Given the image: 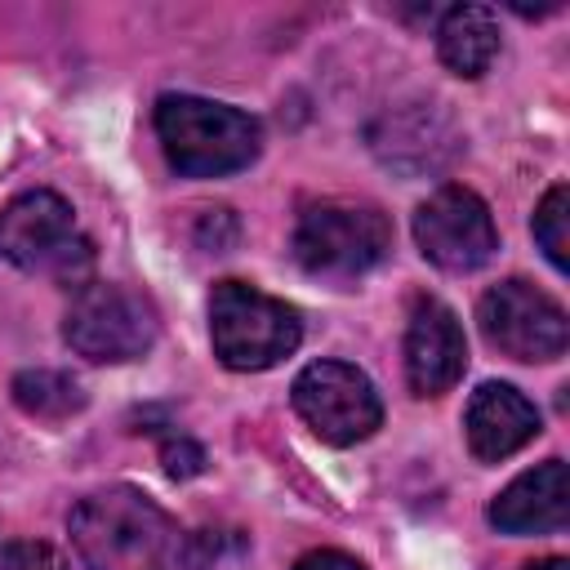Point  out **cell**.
Masks as SVG:
<instances>
[{
  "instance_id": "6da1fadb",
  "label": "cell",
  "mask_w": 570,
  "mask_h": 570,
  "mask_svg": "<svg viewBox=\"0 0 570 570\" xmlns=\"http://www.w3.org/2000/svg\"><path fill=\"white\" fill-rule=\"evenodd\" d=\"M67 525L89 570H205L191 534L160 503L129 485L80 499Z\"/></svg>"
},
{
  "instance_id": "7a4b0ae2",
  "label": "cell",
  "mask_w": 570,
  "mask_h": 570,
  "mask_svg": "<svg viewBox=\"0 0 570 570\" xmlns=\"http://www.w3.org/2000/svg\"><path fill=\"white\" fill-rule=\"evenodd\" d=\"M156 134H160L165 160L187 178L236 174L263 147V129L249 111L191 98V94H165L156 102Z\"/></svg>"
},
{
  "instance_id": "3957f363",
  "label": "cell",
  "mask_w": 570,
  "mask_h": 570,
  "mask_svg": "<svg viewBox=\"0 0 570 570\" xmlns=\"http://www.w3.org/2000/svg\"><path fill=\"white\" fill-rule=\"evenodd\" d=\"M209 338L227 370L249 374L285 361L303 338V321L285 298H272L245 281H218L209 294Z\"/></svg>"
},
{
  "instance_id": "277c9868",
  "label": "cell",
  "mask_w": 570,
  "mask_h": 570,
  "mask_svg": "<svg viewBox=\"0 0 570 570\" xmlns=\"http://www.w3.org/2000/svg\"><path fill=\"white\" fill-rule=\"evenodd\" d=\"M0 258L22 272H49L62 285H89L94 245L76 236V214L58 191H22L0 209Z\"/></svg>"
},
{
  "instance_id": "5b68a950",
  "label": "cell",
  "mask_w": 570,
  "mask_h": 570,
  "mask_svg": "<svg viewBox=\"0 0 570 570\" xmlns=\"http://www.w3.org/2000/svg\"><path fill=\"white\" fill-rule=\"evenodd\" d=\"M392 249V223L374 205L356 200H316L303 205L294 223V258L303 272L325 281H356L379 267Z\"/></svg>"
},
{
  "instance_id": "8992f818",
  "label": "cell",
  "mask_w": 570,
  "mask_h": 570,
  "mask_svg": "<svg viewBox=\"0 0 570 570\" xmlns=\"http://www.w3.org/2000/svg\"><path fill=\"white\" fill-rule=\"evenodd\" d=\"M160 334L156 303L142 289L116 285V281H89L76 289L67 316H62V338L76 356L94 365H120L138 361L151 352Z\"/></svg>"
},
{
  "instance_id": "52a82bcc",
  "label": "cell",
  "mask_w": 570,
  "mask_h": 570,
  "mask_svg": "<svg viewBox=\"0 0 570 570\" xmlns=\"http://www.w3.org/2000/svg\"><path fill=\"white\" fill-rule=\"evenodd\" d=\"M476 321H481L485 343L512 361H557L570 347V321L561 303L517 276L481 294Z\"/></svg>"
},
{
  "instance_id": "ba28073f",
  "label": "cell",
  "mask_w": 570,
  "mask_h": 570,
  "mask_svg": "<svg viewBox=\"0 0 570 570\" xmlns=\"http://www.w3.org/2000/svg\"><path fill=\"white\" fill-rule=\"evenodd\" d=\"M294 410L298 419L325 441V445H356L383 423V401L365 370L347 361H312L294 387Z\"/></svg>"
},
{
  "instance_id": "9c48e42d",
  "label": "cell",
  "mask_w": 570,
  "mask_h": 570,
  "mask_svg": "<svg viewBox=\"0 0 570 570\" xmlns=\"http://www.w3.org/2000/svg\"><path fill=\"white\" fill-rule=\"evenodd\" d=\"M414 240L441 272H476L494 258L499 232L485 200L472 187L445 183L414 209Z\"/></svg>"
},
{
  "instance_id": "30bf717a",
  "label": "cell",
  "mask_w": 570,
  "mask_h": 570,
  "mask_svg": "<svg viewBox=\"0 0 570 570\" xmlns=\"http://www.w3.org/2000/svg\"><path fill=\"white\" fill-rule=\"evenodd\" d=\"M468 370V338L459 316L441 298H414L410 325H405V379L414 396H441L450 392Z\"/></svg>"
},
{
  "instance_id": "8fae6325",
  "label": "cell",
  "mask_w": 570,
  "mask_h": 570,
  "mask_svg": "<svg viewBox=\"0 0 570 570\" xmlns=\"http://www.w3.org/2000/svg\"><path fill=\"white\" fill-rule=\"evenodd\" d=\"M370 147L379 151L383 165L401 174H423V169H441L454 156L459 134L432 102H414L405 111H387L370 129Z\"/></svg>"
},
{
  "instance_id": "7c38bea8",
  "label": "cell",
  "mask_w": 570,
  "mask_h": 570,
  "mask_svg": "<svg viewBox=\"0 0 570 570\" xmlns=\"http://www.w3.org/2000/svg\"><path fill=\"white\" fill-rule=\"evenodd\" d=\"M468 450L481 463H499L539 436V410L512 383H481L463 414Z\"/></svg>"
},
{
  "instance_id": "4fadbf2b",
  "label": "cell",
  "mask_w": 570,
  "mask_h": 570,
  "mask_svg": "<svg viewBox=\"0 0 570 570\" xmlns=\"http://www.w3.org/2000/svg\"><path fill=\"white\" fill-rule=\"evenodd\" d=\"M566 521H570V476L561 459L521 472L490 503V525L503 534H552L566 530Z\"/></svg>"
},
{
  "instance_id": "5bb4252c",
  "label": "cell",
  "mask_w": 570,
  "mask_h": 570,
  "mask_svg": "<svg viewBox=\"0 0 570 570\" xmlns=\"http://www.w3.org/2000/svg\"><path fill=\"white\" fill-rule=\"evenodd\" d=\"M436 53L463 80L485 76L490 62L499 58V22H494V13L485 4H454V9H445L441 27H436Z\"/></svg>"
},
{
  "instance_id": "9a60e30c",
  "label": "cell",
  "mask_w": 570,
  "mask_h": 570,
  "mask_svg": "<svg viewBox=\"0 0 570 570\" xmlns=\"http://www.w3.org/2000/svg\"><path fill=\"white\" fill-rule=\"evenodd\" d=\"M13 401H18L22 414L49 419V423L71 419L76 410H85L80 383H76L71 374H62V370H22V374L13 379Z\"/></svg>"
},
{
  "instance_id": "2e32d148",
  "label": "cell",
  "mask_w": 570,
  "mask_h": 570,
  "mask_svg": "<svg viewBox=\"0 0 570 570\" xmlns=\"http://www.w3.org/2000/svg\"><path fill=\"white\" fill-rule=\"evenodd\" d=\"M534 240H539L543 258L557 272L570 267V187L566 183H552L548 196L539 200V209H534Z\"/></svg>"
},
{
  "instance_id": "e0dca14e",
  "label": "cell",
  "mask_w": 570,
  "mask_h": 570,
  "mask_svg": "<svg viewBox=\"0 0 570 570\" xmlns=\"http://www.w3.org/2000/svg\"><path fill=\"white\" fill-rule=\"evenodd\" d=\"M0 570H67L62 552L45 539H13L0 552Z\"/></svg>"
},
{
  "instance_id": "ac0fdd59",
  "label": "cell",
  "mask_w": 570,
  "mask_h": 570,
  "mask_svg": "<svg viewBox=\"0 0 570 570\" xmlns=\"http://www.w3.org/2000/svg\"><path fill=\"white\" fill-rule=\"evenodd\" d=\"M160 463L174 481H187V476H200L205 472V450L191 441V436H165L160 441Z\"/></svg>"
},
{
  "instance_id": "d6986e66",
  "label": "cell",
  "mask_w": 570,
  "mask_h": 570,
  "mask_svg": "<svg viewBox=\"0 0 570 570\" xmlns=\"http://www.w3.org/2000/svg\"><path fill=\"white\" fill-rule=\"evenodd\" d=\"M294 570H365L356 557H347V552H338V548H316V552H307V557H298V566Z\"/></svg>"
},
{
  "instance_id": "ffe728a7",
  "label": "cell",
  "mask_w": 570,
  "mask_h": 570,
  "mask_svg": "<svg viewBox=\"0 0 570 570\" xmlns=\"http://www.w3.org/2000/svg\"><path fill=\"white\" fill-rule=\"evenodd\" d=\"M525 570H570V561H561V557H548V561H534V566H525Z\"/></svg>"
}]
</instances>
